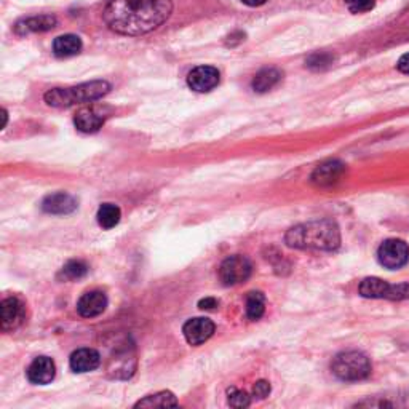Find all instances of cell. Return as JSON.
<instances>
[{
	"mask_svg": "<svg viewBox=\"0 0 409 409\" xmlns=\"http://www.w3.org/2000/svg\"><path fill=\"white\" fill-rule=\"evenodd\" d=\"M171 11L173 0H109L103 18L117 34L143 36L160 28Z\"/></svg>",
	"mask_w": 409,
	"mask_h": 409,
	"instance_id": "obj_1",
	"label": "cell"
},
{
	"mask_svg": "<svg viewBox=\"0 0 409 409\" xmlns=\"http://www.w3.org/2000/svg\"><path fill=\"white\" fill-rule=\"evenodd\" d=\"M285 242L288 247L298 249L334 252L341 245V232L334 221H310L289 229L285 235Z\"/></svg>",
	"mask_w": 409,
	"mask_h": 409,
	"instance_id": "obj_2",
	"label": "cell"
},
{
	"mask_svg": "<svg viewBox=\"0 0 409 409\" xmlns=\"http://www.w3.org/2000/svg\"><path fill=\"white\" fill-rule=\"evenodd\" d=\"M110 85L105 81L87 82L72 88H53L43 96L45 103L51 108H69V105L96 101L108 95Z\"/></svg>",
	"mask_w": 409,
	"mask_h": 409,
	"instance_id": "obj_3",
	"label": "cell"
},
{
	"mask_svg": "<svg viewBox=\"0 0 409 409\" xmlns=\"http://www.w3.org/2000/svg\"><path fill=\"white\" fill-rule=\"evenodd\" d=\"M333 374L346 382H357L371 374V363L365 353L357 351L341 352L331 363Z\"/></svg>",
	"mask_w": 409,
	"mask_h": 409,
	"instance_id": "obj_4",
	"label": "cell"
},
{
	"mask_svg": "<svg viewBox=\"0 0 409 409\" xmlns=\"http://www.w3.org/2000/svg\"><path fill=\"white\" fill-rule=\"evenodd\" d=\"M360 294L363 298L369 299H392L400 301L409 298V285L401 283V285H390L380 279H365L360 285Z\"/></svg>",
	"mask_w": 409,
	"mask_h": 409,
	"instance_id": "obj_5",
	"label": "cell"
},
{
	"mask_svg": "<svg viewBox=\"0 0 409 409\" xmlns=\"http://www.w3.org/2000/svg\"><path fill=\"white\" fill-rule=\"evenodd\" d=\"M252 262L243 256H230L221 264L219 279L224 285L232 286L247 281L252 275Z\"/></svg>",
	"mask_w": 409,
	"mask_h": 409,
	"instance_id": "obj_6",
	"label": "cell"
},
{
	"mask_svg": "<svg viewBox=\"0 0 409 409\" xmlns=\"http://www.w3.org/2000/svg\"><path fill=\"white\" fill-rule=\"evenodd\" d=\"M378 257L382 266L390 270H397L408 264L409 248L403 240H398V239L385 240L379 247Z\"/></svg>",
	"mask_w": 409,
	"mask_h": 409,
	"instance_id": "obj_7",
	"label": "cell"
},
{
	"mask_svg": "<svg viewBox=\"0 0 409 409\" xmlns=\"http://www.w3.org/2000/svg\"><path fill=\"white\" fill-rule=\"evenodd\" d=\"M219 71L211 66H199L194 71H190L187 76V85L197 93H208L219 85Z\"/></svg>",
	"mask_w": 409,
	"mask_h": 409,
	"instance_id": "obj_8",
	"label": "cell"
},
{
	"mask_svg": "<svg viewBox=\"0 0 409 409\" xmlns=\"http://www.w3.org/2000/svg\"><path fill=\"white\" fill-rule=\"evenodd\" d=\"M24 304L16 298H6L0 306V326L2 331H15L24 321Z\"/></svg>",
	"mask_w": 409,
	"mask_h": 409,
	"instance_id": "obj_9",
	"label": "cell"
},
{
	"mask_svg": "<svg viewBox=\"0 0 409 409\" xmlns=\"http://www.w3.org/2000/svg\"><path fill=\"white\" fill-rule=\"evenodd\" d=\"M214 323L209 319L197 316V319L186 321V325L182 326V333L190 346H200L214 334Z\"/></svg>",
	"mask_w": 409,
	"mask_h": 409,
	"instance_id": "obj_10",
	"label": "cell"
},
{
	"mask_svg": "<svg viewBox=\"0 0 409 409\" xmlns=\"http://www.w3.org/2000/svg\"><path fill=\"white\" fill-rule=\"evenodd\" d=\"M344 173H346L344 163L339 160H329V162L319 165V167L315 168L310 180H312V182L316 184V186L326 187V186H333V184L338 182Z\"/></svg>",
	"mask_w": 409,
	"mask_h": 409,
	"instance_id": "obj_11",
	"label": "cell"
},
{
	"mask_svg": "<svg viewBox=\"0 0 409 409\" xmlns=\"http://www.w3.org/2000/svg\"><path fill=\"white\" fill-rule=\"evenodd\" d=\"M56 16L53 15H37L23 18L15 24V32L18 36L36 34V32H47L56 26Z\"/></svg>",
	"mask_w": 409,
	"mask_h": 409,
	"instance_id": "obj_12",
	"label": "cell"
},
{
	"mask_svg": "<svg viewBox=\"0 0 409 409\" xmlns=\"http://www.w3.org/2000/svg\"><path fill=\"white\" fill-rule=\"evenodd\" d=\"M105 307H108V296L103 291L85 293L77 302L78 314L85 316V319H95V316L104 312Z\"/></svg>",
	"mask_w": 409,
	"mask_h": 409,
	"instance_id": "obj_13",
	"label": "cell"
},
{
	"mask_svg": "<svg viewBox=\"0 0 409 409\" xmlns=\"http://www.w3.org/2000/svg\"><path fill=\"white\" fill-rule=\"evenodd\" d=\"M55 374H56V366L53 360L48 357L36 358L28 368V379L32 384L37 385L50 384V382L55 379Z\"/></svg>",
	"mask_w": 409,
	"mask_h": 409,
	"instance_id": "obj_14",
	"label": "cell"
},
{
	"mask_svg": "<svg viewBox=\"0 0 409 409\" xmlns=\"http://www.w3.org/2000/svg\"><path fill=\"white\" fill-rule=\"evenodd\" d=\"M105 122V115L98 108H83L76 114L74 123L82 133H96Z\"/></svg>",
	"mask_w": 409,
	"mask_h": 409,
	"instance_id": "obj_15",
	"label": "cell"
},
{
	"mask_svg": "<svg viewBox=\"0 0 409 409\" xmlns=\"http://www.w3.org/2000/svg\"><path fill=\"white\" fill-rule=\"evenodd\" d=\"M101 357L93 348H78L71 355L69 365L74 373H90L100 366Z\"/></svg>",
	"mask_w": 409,
	"mask_h": 409,
	"instance_id": "obj_16",
	"label": "cell"
},
{
	"mask_svg": "<svg viewBox=\"0 0 409 409\" xmlns=\"http://www.w3.org/2000/svg\"><path fill=\"white\" fill-rule=\"evenodd\" d=\"M77 208V202L72 195L58 192L45 197V200L42 202V209L45 213L50 214H69Z\"/></svg>",
	"mask_w": 409,
	"mask_h": 409,
	"instance_id": "obj_17",
	"label": "cell"
},
{
	"mask_svg": "<svg viewBox=\"0 0 409 409\" xmlns=\"http://www.w3.org/2000/svg\"><path fill=\"white\" fill-rule=\"evenodd\" d=\"M81 50H82L81 37L72 34L59 36L55 38V42H53V51H55V55L59 58L74 56L77 53H81Z\"/></svg>",
	"mask_w": 409,
	"mask_h": 409,
	"instance_id": "obj_18",
	"label": "cell"
},
{
	"mask_svg": "<svg viewBox=\"0 0 409 409\" xmlns=\"http://www.w3.org/2000/svg\"><path fill=\"white\" fill-rule=\"evenodd\" d=\"M281 81V72L275 68H266L257 72L253 78V90L256 93H266V91L276 87Z\"/></svg>",
	"mask_w": 409,
	"mask_h": 409,
	"instance_id": "obj_19",
	"label": "cell"
},
{
	"mask_svg": "<svg viewBox=\"0 0 409 409\" xmlns=\"http://www.w3.org/2000/svg\"><path fill=\"white\" fill-rule=\"evenodd\" d=\"M98 222L103 229H112L115 227L118 222H120L122 211L114 203H104L101 204V208L98 209Z\"/></svg>",
	"mask_w": 409,
	"mask_h": 409,
	"instance_id": "obj_20",
	"label": "cell"
},
{
	"mask_svg": "<svg viewBox=\"0 0 409 409\" xmlns=\"http://www.w3.org/2000/svg\"><path fill=\"white\" fill-rule=\"evenodd\" d=\"M177 406V400L171 392H158L138 401L135 408H170Z\"/></svg>",
	"mask_w": 409,
	"mask_h": 409,
	"instance_id": "obj_21",
	"label": "cell"
},
{
	"mask_svg": "<svg viewBox=\"0 0 409 409\" xmlns=\"http://www.w3.org/2000/svg\"><path fill=\"white\" fill-rule=\"evenodd\" d=\"M266 312V298L259 291H253L247 298V315L249 320H259Z\"/></svg>",
	"mask_w": 409,
	"mask_h": 409,
	"instance_id": "obj_22",
	"label": "cell"
},
{
	"mask_svg": "<svg viewBox=\"0 0 409 409\" xmlns=\"http://www.w3.org/2000/svg\"><path fill=\"white\" fill-rule=\"evenodd\" d=\"M87 272H88L87 264H83L82 261H71L61 269L59 276H63L64 280H78L87 275Z\"/></svg>",
	"mask_w": 409,
	"mask_h": 409,
	"instance_id": "obj_23",
	"label": "cell"
},
{
	"mask_svg": "<svg viewBox=\"0 0 409 409\" xmlns=\"http://www.w3.org/2000/svg\"><path fill=\"white\" fill-rule=\"evenodd\" d=\"M333 63H334V56L329 55V53H326V51L314 53V55H310L306 61L307 68L312 69V71L328 69Z\"/></svg>",
	"mask_w": 409,
	"mask_h": 409,
	"instance_id": "obj_24",
	"label": "cell"
},
{
	"mask_svg": "<svg viewBox=\"0 0 409 409\" xmlns=\"http://www.w3.org/2000/svg\"><path fill=\"white\" fill-rule=\"evenodd\" d=\"M229 405L234 408H247L252 405V397L247 392L230 388L229 390Z\"/></svg>",
	"mask_w": 409,
	"mask_h": 409,
	"instance_id": "obj_25",
	"label": "cell"
},
{
	"mask_svg": "<svg viewBox=\"0 0 409 409\" xmlns=\"http://www.w3.org/2000/svg\"><path fill=\"white\" fill-rule=\"evenodd\" d=\"M347 9L351 10L352 13H366V11H371L374 9L376 2L374 0H344Z\"/></svg>",
	"mask_w": 409,
	"mask_h": 409,
	"instance_id": "obj_26",
	"label": "cell"
},
{
	"mask_svg": "<svg viewBox=\"0 0 409 409\" xmlns=\"http://www.w3.org/2000/svg\"><path fill=\"white\" fill-rule=\"evenodd\" d=\"M253 393H254V397H257L259 400H264L266 397H269V393H270V384L267 380H259V382H256V385L253 388Z\"/></svg>",
	"mask_w": 409,
	"mask_h": 409,
	"instance_id": "obj_27",
	"label": "cell"
},
{
	"mask_svg": "<svg viewBox=\"0 0 409 409\" xmlns=\"http://www.w3.org/2000/svg\"><path fill=\"white\" fill-rule=\"evenodd\" d=\"M243 41H245V32L235 31V32H232V34H230V36L227 37L226 45H227V47H235V45L242 43Z\"/></svg>",
	"mask_w": 409,
	"mask_h": 409,
	"instance_id": "obj_28",
	"label": "cell"
},
{
	"mask_svg": "<svg viewBox=\"0 0 409 409\" xmlns=\"http://www.w3.org/2000/svg\"><path fill=\"white\" fill-rule=\"evenodd\" d=\"M217 306H219V302H217V299L214 298H204L199 302V307L202 310H214Z\"/></svg>",
	"mask_w": 409,
	"mask_h": 409,
	"instance_id": "obj_29",
	"label": "cell"
},
{
	"mask_svg": "<svg viewBox=\"0 0 409 409\" xmlns=\"http://www.w3.org/2000/svg\"><path fill=\"white\" fill-rule=\"evenodd\" d=\"M397 66H398V69L403 72V74H409V53H406V55L400 58V61Z\"/></svg>",
	"mask_w": 409,
	"mask_h": 409,
	"instance_id": "obj_30",
	"label": "cell"
},
{
	"mask_svg": "<svg viewBox=\"0 0 409 409\" xmlns=\"http://www.w3.org/2000/svg\"><path fill=\"white\" fill-rule=\"evenodd\" d=\"M243 4L248 5V6H261L267 2V0H242Z\"/></svg>",
	"mask_w": 409,
	"mask_h": 409,
	"instance_id": "obj_31",
	"label": "cell"
}]
</instances>
